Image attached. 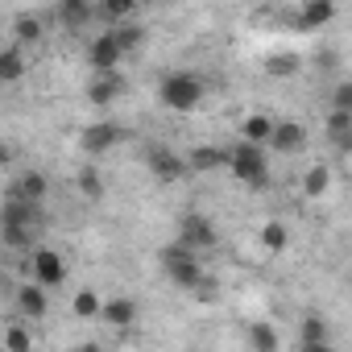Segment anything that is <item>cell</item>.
I'll return each instance as SVG.
<instances>
[{"label": "cell", "mask_w": 352, "mask_h": 352, "mask_svg": "<svg viewBox=\"0 0 352 352\" xmlns=\"http://www.w3.org/2000/svg\"><path fill=\"white\" fill-rule=\"evenodd\" d=\"M286 241H290V236H286V224H282V220H270V224L261 228V245H265L270 253H282Z\"/></svg>", "instance_id": "7402d4cb"}, {"label": "cell", "mask_w": 352, "mask_h": 352, "mask_svg": "<svg viewBox=\"0 0 352 352\" xmlns=\"http://www.w3.org/2000/svg\"><path fill=\"white\" fill-rule=\"evenodd\" d=\"M270 129H274V120H270V116H249V120L241 124V141L261 145V141H270Z\"/></svg>", "instance_id": "ffe728a7"}, {"label": "cell", "mask_w": 352, "mask_h": 352, "mask_svg": "<svg viewBox=\"0 0 352 352\" xmlns=\"http://www.w3.org/2000/svg\"><path fill=\"white\" fill-rule=\"evenodd\" d=\"M120 91H124V75L112 67V71H100V79L87 87V104H96V108H108L112 100H120Z\"/></svg>", "instance_id": "8992f818"}, {"label": "cell", "mask_w": 352, "mask_h": 352, "mask_svg": "<svg viewBox=\"0 0 352 352\" xmlns=\"http://www.w3.org/2000/svg\"><path fill=\"white\" fill-rule=\"evenodd\" d=\"M249 340H253V348H261V352H278V336H274L265 323H257V327L249 331Z\"/></svg>", "instance_id": "83f0119b"}, {"label": "cell", "mask_w": 352, "mask_h": 352, "mask_svg": "<svg viewBox=\"0 0 352 352\" xmlns=\"http://www.w3.org/2000/svg\"><path fill=\"white\" fill-rule=\"evenodd\" d=\"M179 236H183L179 245H187L191 253H195V249H212V245H216V228H212L204 216H183V228H179Z\"/></svg>", "instance_id": "52a82bcc"}, {"label": "cell", "mask_w": 352, "mask_h": 352, "mask_svg": "<svg viewBox=\"0 0 352 352\" xmlns=\"http://www.w3.org/2000/svg\"><path fill=\"white\" fill-rule=\"evenodd\" d=\"M96 319H104V323H112V327H129V323L137 319V302H133V298L100 302V315H96Z\"/></svg>", "instance_id": "8fae6325"}, {"label": "cell", "mask_w": 352, "mask_h": 352, "mask_svg": "<svg viewBox=\"0 0 352 352\" xmlns=\"http://www.w3.org/2000/svg\"><path fill=\"white\" fill-rule=\"evenodd\" d=\"M162 261H166V274L179 282V286H204V270H199V261H195V253L187 245L162 249Z\"/></svg>", "instance_id": "3957f363"}, {"label": "cell", "mask_w": 352, "mask_h": 352, "mask_svg": "<svg viewBox=\"0 0 352 352\" xmlns=\"http://www.w3.org/2000/svg\"><path fill=\"white\" fill-rule=\"evenodd\" d=\"M265 71L278 75V79L282 75H294L298 71V54H274V58H265Z\"/></svg>", "instance_id": "484cf974"}, {"label": "cell", "mask_w": 352, "mask_h": 352, "mask_svg": "<svg viewBox=\"0 0 352 352\" xmlns=\"http://www.w3.org/2000/svg\"><path fill=\"white\" fill-rule=\"evenodd\" d=\"M336 108H352V83H340L336 87Z\"/></svg>", "instance_id": "1f68e13d"}, {"label": "cell", "mask_w": 352, "mask_h": 352, "mask_svg": "<svg viewBox=\"0 0 352 352\" xmlns=\"http://www.w3.org/2000/svg\"><path fill=\"white\" fill-rule=\"evenodd\" d=\"M187 166H191V170H220V166H228V149H216V145H195V149L187 153Z\"/></svg>", "instance_id": "7c38bea8"}, {"label": "cell", "mask_w": 352, "mask_h": 352, "mask_svg": "<svg viewBox=\"0 0 352 352\" xmlns=\"http://www.w3.org/2000/svg\"><path fill=\"white\" fill-rule=\"evenodd\" d=\"M327 133L336 137L340 149H348V145H352V108H331V116H327Z\"/></svg>", "instance_id": "2e32d148"}, {"label": "cell", "mask_w": 352, "mask_h": 352, "mask_svg": "<svg viewBox=\"0 0 352 352\" xmlns=\"http://www.w3.org/2000/svg\"><path fill=\"white\" fill-rule=\"evenodd\" d=\"M302 141H307V129H302L298 120H274L270 145H274L278 153H294V149H302Z\"/></svg>", "instance_id": "ba28073f"}, {"label": "cell", "mask_w": 352, "mask_h": 352, "mask_svg": "<svg viewBox=\"0 0 352 352\" xmlns=\"http://www.w3.org/2000/svg\"><path fill=\"white\" fill-rule=\"evenodd\" d=\"M91 13H96L91 0H58V21L71 25V30H79L83 21H91Z\"/></svg>", "instance_id": "5bb4252c"}, {"label": "cell", "mask_w": 352, "mask_h": 352, "mask_svg": "<svg viewBox=\"0 0 352 352\" xmlns=\"http://www.w3.org/2000/svg\"><path fill=\"white\" fill-rule=\"evenodd\" d=\"M79 191H83L87 199H100L104 187H100V174H96V170H79Z\"/></svg>", "instance_id": "f546056e"}, {"label": "cell", "mask_w": 352, "mask_h": 352, "mask_svg": "<svg viewBox=\"0 0 352 352\" xmlns=\"http://www.w3.org/2000/svg\"><path fill=\"white\" fill-rule=\"evenodd\" d=\"M120 46H116V38H112V30L108 34H100L96 42H91V50H87V63L96 67V71H112V67H120Z\"/></svg>", "instance_id": "9c48e42d"}, {"label": "cell", "mask_w": 352, "mask_h": 352, "mask_svg": "<svg viewBox=\"0 0 352 352\" xmlns=\"http://www.w3.org/2000/svg\"><path fill=\"white\" fill-rule=\"evenodd\" d=\"M149 170L157 174L162 183H174V179H183V174H187V157H179L174 149H166V145H153L149 149Z\"/></svg>", "instance_id": "5b68a950"}, {"label": "cell", "mask_w": 352, "mask_h": 352, "mask_svg": "<svg viewBox=\"0 0 352 352\" xmlns=\"http://www.w3.org/2000/svg\"><path fill=\"white\" fill-rule=\"evenodd\" d=\"M336 17V5L331 0H307L302 5V13H298V25H307V30H319V25H327Z\"/></svg>", "instance_id": "9a60e30c"}, {"label": "cell", "mask_w": 352, "mask_h": 352, "mask_svg": "<svg viewBox=\"0 0 352 352\" xmlns=\"http://www.w3.org/2000/svg\"><path fill=\"white\" fill-rule=\"evenodd\" d=\"M25 75V58H21V46H5L0 50V83H13Z\"/></svg>", "instance_id": "e0dca14e"}, {"label": "cell", "mask_w": 352, "mask_h": 352, "mask_svg": "<svg viewBox=\"0 0 352 352\" xmlns=\"http://www.w3.org/2000/svg\"><path fill=\"white\" fill-rule=\"evenodd\" d=\"M17 195H21V199H30V204H38V199L46 195V179H42L38 170H34V174H25V179L17 183Z\"/></svg>", "instance_id": "603a6c76"}, {"label": "cell", "mask_w": 352, "mask_h": 352, "mask_svg": "<svg viewBox=\"0 0 352 352\" xmlns=\"http://www.w3.org/2000/svg\"><path fill=\"white\" fill-rule=\"evenodd\" d=\"M13 38H17V46L42 42V21H38V17H17V21H13Z\"/></svg>", "instance_id": "d6986e66"}, {"label": "cell", "mask_w": 352, "mask_h": 352, "mask_svg": "<svg viewBox=\"0 0 352 352\" xmlns=\"http://www.w3.org/2000/svg\"><path fill=\"white\" fill-rule=\"evenodd\" d=\"M30 344H34V340H30V331H25V327H17V323H13V327L5 331V348H9V352H25Z\"/></svg>", "instance_id": "f1b7e54d"}, {"label": "cell", "mask_w": 352, "mask_h": 352, "mask_svg": "<svg viewBox=\"0 0 352 352\" xmlns=\"http://www.w3.org/2000/svg\"><path fill=\"white\" fill-rule=\"evenodd\" d=\"M199 100H204V79H199V75L174 71V75L162 79V104H166V108H174V112H191Z\"/></svg>", "instance_id": "7a4b0ae2"}, {"label": "cell", "mask_w": 352, "mask_h": 352, "mask_svg": "<svg viewBox=\"0 0 352 352\" xmlns=\"http://www.w3.org/2000/svg\"><path fill=\"white\" fill-rule=\"evenodd\" d=\"M137 5H141V0H100V9H104L108 21H124Z\"/></svg>", "instance_id": "d4e9b609"}, {"label": "cell", "mask_w": 352, "mask_h": 352, "mask_svg": "<svg viewBox=\"0 0 352 352\" xmlns=\"http://www.w3.org/2000/svg\"><path fill=\"white\" fill-rule=\"evenodd\" d=\"M327 187H331V174H327V166H311V170H307V179H302V191H307L311 199H319Z\"/></svg>", "instance_id": "44dd1931"}, {"label": "cell", "mask_w": 352, "mask_h": 352, "mask_svg": "<svg viewBox=\"0 0 352 352\" xmlns=\"http://www.w3.org/2000/svg\"><path fill=\"white\" fill-rule=\"evenodd\" d=\"M5 245L25 249V245H30V228H25V224H5Z\"/></svg>", "instance_id": "4dcf8cb0"}, {"label": "cell", "mask_w": 352, "mask_h": 352, "mask_svg": "<svg viewBox=\"0 0 352 352\" xmlns=\"http://www.w3.org/2000/svg\"><path fill=\"white\" fill-rule=\"evenodd\" d=\"M17 311L25 319H42L46 315V286H21L17 290Z\"/></svg>", "instance_id": "4fadbf2b"}, {"label": "cell", "mask_w": 352, "mask_h": 352, "mask_svg": "<svg viewBox=\"0 0 352 352\" xmlns=\"http://www.w3.org/2000/svg\"><path fill=\"white\" fill-rule=\"evenodd\" d=\"M34 278H38V286H63L67 282V261L54 249H34Z\"/></svg>", "instance_id": "277c9868"}, {"label": "cell", "mask_w": 352, "mask_h": 352, "mask_svg": "<svg viewBox=\"0 0 352 352\" xmlns=\"http://www.w3.org/2000/svg\"><path fill=\"white\" fill-rule=\"evenodd\" d=\"M228 170L236 174L241 183H249L253 191H265L270 187V162H265L261 145H253V141H241V145L228 149Z\"/></svg>", "instance_id": "6da1fadb"}, {"label": "cell", "mask_w": 352, "mask_h": 352, "mask_svg": "<svg viewBox=\"0 0 352 352\" xmlns=\"http://www.w3.org/2000/svg\"><path fill=\"white\" fill-rule=\"evenodd\" d=\"M302 348L307 352H315V348L323 352L327 348V323L323 319H302Z\"/></svg>", "instance_id": "ac0fdd59"}, {"label": "cell", "mask_w": 352, "mask_h": 352, "mask_svg": "<svg viewBox=\"0 0 352 352\" xmlns=\"http://www.w3.org/2000/svg\"><path fill=\"white\" fill-rule=\"evenodd\" d=\"M112 38H116V46H120V54H133V50L145 42V34H141L137 25H120V30H112Z\"/></svg>", "instance_id": "cb8c5ba5"}, {"label": "cell", "mask_w": 352, "mask_h": 352, "mask_svg": "<svg viewBox=\"0 0 352 352\" xmlns=\"http://www.w3.org/2000/svg\"><path fill=\"white\" fill-rule=\"evenodd\" d=\"M5 162H9V149H5V145H0V166H5Z\"/></svg>", "instance_id": "d6a6232c"}, {"label": "cell", "mask_w": 352, "mask_h": 352, "mask_svg": "<svg viewBox=\"0 0 352 352\" xmlns=\"http://www.w3.org/2000/svg\"><path fill=\"white\" fill-rule=\"evenodd\" d=\"M71 307H75V315H79V319H96V315H100V298H96L91 290H79Z\"/></svg>", "instance_id": "4316f807"}, {"label": "cell", "mask_w": 352, "mask_h": 352, "mask_svg": "<svg viewBox=\"0 0 352 352\" xmlns=\"http://www.w3.org/2000/svg\"><path fill=\"white\" fill-rule=\"evenodd\" d=\"M120 137H124V133H120L116 124H104V120H100V124H87V129H83V149H87V153H108Z\"/></svg>", "instance_id": "30bf717a"}]
</instances>
